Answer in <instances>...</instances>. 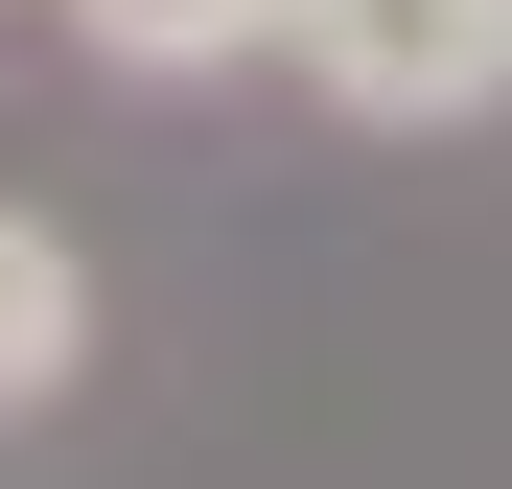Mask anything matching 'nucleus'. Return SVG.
<instances>
[{"label":"nucleus","mask_w":512,"mask_h":489,"mask_svg":"<svg viewBox=\"0 0 512 489\" xmlns=\"http://www.w3.org/2000/svg\"><path fill=\"white\" fill-rule=\"evenodd\" d=\"M280 47H303L350 117H466V94H512V0H280Z\"/></svg>","instance_id":"1"},{"label":"nucleus","mask_w":512,"mask_h":489,"mask_svg":"<svg viewBox=\"0 0 512 489\" xmlns=\"http://www.w3.org/2000/svg\"><path fill=\"white\" fill-rule=\"evenodd\" d=\"M70 326H94V303H70V257L0 210V396H47V373H70Z\"/></svg>","instance_id":"2"},{"label":"nucleus","mask_w":512,"mask_h":489,"mask_svg":"<svg viewBox=\"0 0 512 489\" xmlns=\"http://www.w3.org/2000/svg\"><path fill=\"white\" fill-rule=\"evenodd\" d=\"M256 24H280V0H94L117 70H210V47H256Z\"/></svg>","instance_id":"3"}]
</instances>
